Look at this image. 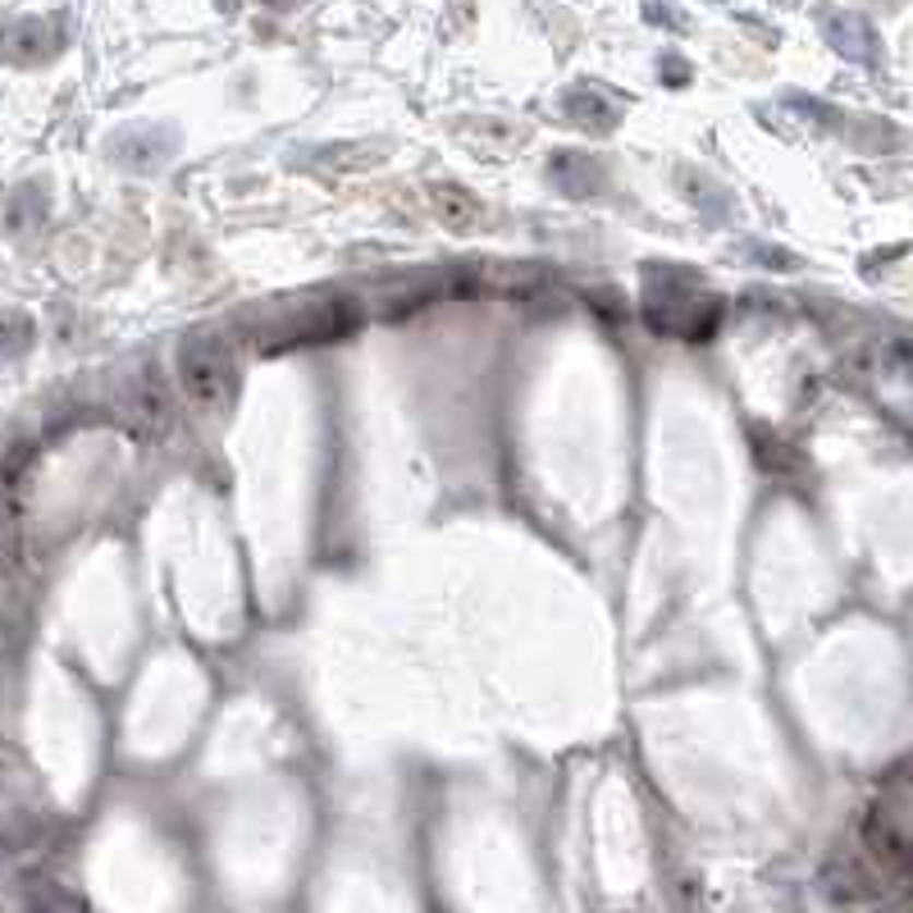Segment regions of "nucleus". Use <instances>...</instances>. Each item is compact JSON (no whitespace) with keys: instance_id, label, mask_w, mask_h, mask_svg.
Segmentation results:
<instances>
[{"instance_id":"3","label":"nucleus","mask_w":913,"mask_h":913,"mask_svg":"<svg viewBox=\"0 0 913 913\" xmlns=\"http://www.w3.org/2000/svg\"><path fill=\"white\" fill-rule=\"evenodd\" d=\"M822 37L831 42L835 56L850 60V64H877V56H881V42L873 33V23L858 19V14H827Z\"/></svg>"},{"instance_id":"1","label":"nucleus","mask_w":913,"mask_h":913,"mask_svg":"<svg viewBox=\"0 0 913 913\" xmlns=\"http://www.w3.org/2000/svg\"><path fill=\"white\" fill-rule=\"evenodd\" d=\"M179 375L201 407H220L234 389V361H228V347L220 339H188L179 352Z\"/></svg>"},{"instance_id":"5","label":"nucleus","mask_w":913,"mask_h":913,"mask_svg":"<svg viewBox=\"0 0 913 913\" xmlns=\"http://www.w3.org/2000/svg\"><path fill=\"white\" fill-rule=\"evenodd\" d=\"M567 110H571V119L576 123H585V129H598V133H607L617 123V106L607 96H598V92H571L567 96Z\"/></svg>"},{"instance_id":"4","label":"nucleus","mask_w":913,"mask_h":913,"mask_svg":"<svg viewBox=\"0 0 913 913\" xmlns=\"http://www.w3.org/2000/svg\"><path fill=\"white\" fill-rule=\"evenodd\" d=\"M548 179L567 197H594L603 192V165L594 156H580V151H557L548 165Z\"/></svg>"},{"instance_id":"6","label":"nucleus","mask_w":913,"mask_h":913,"mask_svg":"<svg viewBox=\"0 0 913 913\" xmlns=\"http://www.w3.org/2000/svg\"><path fill=\"white\" fill-rule=\"evenodd\" d=\"M685 192L695 197V206L703 211V220H713V224H726L731 211H735V197L726 188H718L713 179H703V174H695V179H685Z\"/></svg>"},{"instance_id":"2","label":"nucleus","mask_w":913,"mask_h":913,"mask_svg":"<svg viewBox=\"0 0 913 913\" xmlns=\"http://www.w3.org/2000/svg\"><path fill=\"white\" fill-rule=\"evenodd\" d=\"M110 161L129 174H161L174 156H179V133L165 123H129L110 138Z\"/></svg>"}]
</instances>
